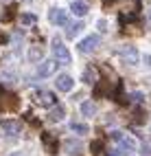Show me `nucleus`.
I'll return each instance as SVG.
<instances>
[{"label":"nucleus","mask_w":151,"mask_h":156,"mask_svg":"<svg viewBox=\"0 0 151 156\" xmlns=\"http://www.w3.org/2000/svg\"><path fill=\"white\" fill-rule=\"evenodd\" d=\"M55 68H57V62L55 59H42V62H39V66H37V75L39 77H50L55 73Z\"/></svg>","instance_id":"nucleus-7"},{"label":"nucleus","mask_w":151,"mask_h":156,"mask_svg":"<svg viewBox=\"0 0 151 156\" xmlns=\"http://www.w3.org/2000/svg\"><path fill=\"white\" fill-rule=\"evenodd\" d=\"M70 130L77 132V134H88L90 126H88V123H70Z\"/></svg>","instance_id":"nucleus-15"},{"label":"nucleus","mask_w":151,"mask_h":156,"mask_svg":"<svg viewBox=\"0 0 151 156\" xmlns=\"http://www.w3.org/2000/svg\"><path fill=\"white\" fill-rule=\"evenodd\" d=\"M112 139L118 143V147L125 150V152H136V150H138V141H136L134 136H129L127 132L116 130V132H112Z\"/></svg>","instance_id":"nucleus-1"},{"label":"nucleus","mask_w":151,"mask_h":156,"mask_svg":"<svg viewBox=\"0 0 151 156\" xmlns=\"http://www.w3.org/2000/svg\"><path fill=\"white\" fill-rule=\"evenodd\" d=\"M55 86H57V90H62V92H72V88H75V79L70 77L68 73H62V75H57Z\"/></svg>","instance_id":"nucleus-5"},{"label":"nucleus","mask_w":151,"mask_h":156,"mask_svg":"<svg viewBox=\"0 0 151 156\" xmlns=\"http://www.w3.org/2000/svg\"><path fill=\"white\" fill-rule=\"evenodd\" d=\"M79 29H81V24H79V22H77V24H72V27L68 29V37H75V35L79 33Z\"/></svg>","instance_id":"nucleus-17"},{"label":"nucleus","mask_w":151,"mask_h":156,"mask_svg":"<svg viewBox=\"0 0 151 156\" xmlns=\"http://www.w3.org/2000/svg\"><path fill=\"white\" fill-rule=\"evenodd\" d=\"M48 20L53 24H59V27H66L68 24V13L64 11V9H59V7H53L48 11Z\"/></svg>","instance_id":"nucleus-6"},{"label":"nucleus","mask_w":151,"mask_h":156,"mask_svg":"<svg viewBox=\"0 0 151 156\" xmlns=\"http://www.w3.org/2000/svg\"><path fill=\"white\" fill-rule=\"evenodd\" d=\"M64 117H66V108H64V106H55L53 110L48 112V121H53V123L64 121Z\"/></svg>","instance_id":"nucleus-10"},{"label":"nucleus","mask_w":151,"mask_h":156,"mask_svg":"<svg viewBox=\"0 0 151 156\" xmlns=\"http://www.w3.org/2000/svg\"><path fill=\"white\" fill-rule=\"evenodd\" d=\"M125 156H138V154H136V152H127Z\"/></svg>","instance_id":"nucleus-21"},{"label":"nucleus","mask_w":151,"mask_h":156,"mask_svg":"<svg viewBox=\"0 0 151 156\" xmlns=\"http://www.w3.org/2000/svg\"><path fill=\"white\" fill-rule=\"evenodd\" d=\"M20 20H22V24H35V16L33 13H22V18H20Z\"/></svg>","instance_id":"nucleus-16"},{"label":"nucleus","mask_w":151,"mask_h":156,"mask_svg":"<svg viewBox=\"0 0 151 156\" xmlns=\"http://www.w3.org/2000/svg\"><path fill=\"white\" fill-rule=\"evenodd\" d=\"M132 97H134V101H143V92H134Z\"/></svg>","instance_id":"nucleus-20"},{"label":"nucleus","mask_w":151,"mask_h":156,"mask_svg":"<svg viewBox=\"0 0 151 156\" xmlns=\"http://www.w3.org/2000/svg\"><path fill=\"white\" fill-rule=\"evenodd\" d=\"M0 132L5 136H18L22 132V123L15 121V119H5V121H0Z\"/></svg>","instance_id":"nucleus-4"},{"label":"nucleus","mask_w":151,"mask_h":156,"mask_svg":"<svg viewBox=\"0 0 151 156\" xmlns=\"http://www.w3.org/2000/svg\"><path fill=\"white\" fill-rule=\"evenodd\" d=\"M39 103H42V106H53V103H55V95H53V92H39Z\"/></svg>","instance_id":"nucleus-13"},{"label":"nucleus","mask_w":151,"mask_h":156,"mask_svg":"<svg viewBox=\"0 0 151 156\" xmlns=\"http://www.w3.org/2000/svg\"><path fill=\"white\" fill-rule=\"evenodd\" d=\"M70 11H72L77 18H83L88 13V5L83 0H72V2H70Z\"/></svg>","instance_id":"nucleus-9"},{"label":"nucleus","mask_w":151,"mask_h":156,"mask_svg":"<svg viewBox=\"0 0 151 156\" xmlns=\"http://www.w3.org/2000/svg\"><path fill=\"white\" fill-rule=\"evenodd\" d=\"M79 112H81V117H94V114H96V103L83 101L81 106H79Z\"/></svg>","instance_id":"nucleus-11"},{"label":"nucleus","mask_w":151,"mask_h":156,"mask_svg":"<svg viewBox=\"0 0 151 156\" xmlns=\"http://www.w3.org/2000/svg\"><path fill=\"white\" fill-rule=\"evenodd\" d=\"M96 27H99V31H101V33H105V31H107V20H99V22H96Z\"/></svg>","instance_id":"nucleus-19"},{"label":"nucleus","mask_w":151,"mask_h":156,"mask_svg":"<svg viewBox=\"0 0 151 156\" xmlns=\"http://www.w3.org/2000/svg\"><path fill=\"white\" fill-rule=\"evenodd\" d=\"M29 59H31V62H42V48H39V46H31V48H29Z\"/></svg>","instance_id":"nucleus-14"},{"label":"nucleus","mask_w":151,"mask_h":156,"mask_svg":"<svg viewBox=\"0 0 151 156\" xmlns=\"http://www.w3.org/2000/svg\"><path fill=\"white\" fill-rule=\"evenodd\" d=\"M127 152L125 150H120V147H114V150H109V154L107 156H125Z\"/></svg>","instance_id":"nucleus-18"},{"label":"nucleus","mask_w":151,"mask_h":156,"mask_svg":"<svg viewBox=\"0 0 151 156\" xmlns=\"http://www.w3.org/2000/svg\"><path fill=\"white\" fill-rule=\"evenodd\" d=\"M11 156H24V154H11Z\"/></svg>","instance_id":"nucleus-22"},{"label":"nucleus","mask_w":151,"mask_h":156,"mask_svg":"<svg viewBox=\"0 0 151 156\" xmlns=\"http://www.w3.org/2000/svg\"><path fill=\"white\" fill-rule=\"evenodd\" d=\"M64 147H66V152H70V154H81V152H83V143L68 139V141L64 143Z\"/></svg>","instance_id":"nucleus-12"},{"label":"nucleus","mask_w":151,"mask_h":156,"mask_svg":"<svg viewBox=\"0 0 151 156\" xmlns=\"http://www.w3.org/2000/svg\"><path fill=\"white\" fill-rule=\"evenodd\" d=\"M53 55L57 64H72V53L68 51V46L62 44V40H53Z\"/></svg>","instance_id":"nucleus-2"},{"label":"nucleus","mask_w":151,"mask_h":156,"mask_svg":"<svg viewBox=\"0 0 151 156\" xmlns=\"http://www.w3.org/2000/svg\"><path fill=\"white\" fill-rule=\"evenodd\" d=\"M96 46H99V35H86L81 42H79V51H81V53H92Z\"/></svg>","instance_id":"nucleus-8"},{"label":"nucleus","mask_w":151,"mask_h":156,"mask_svg":"<svg viewBox=\"0 0 151 156\" xmlns=\"http://www.w3.org/2000/svg\"><path fill=\"white\" fill-rule=\"evenodd\" d=\"M118 57L125 62V64H129V66H136L138 62H140V51L136 48V46H132V44H123L118 48Z\"/></svg>","instance_id":"nucleus-3"}]
</instances>
